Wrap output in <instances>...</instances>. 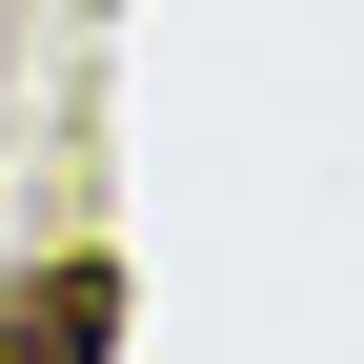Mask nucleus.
<instances>
[{"instance_id":"nucleus-1","label":"nucleus","mask_w":364,"mask_h":364,"mask_svg":"<svg viewBox=\"0 0 364 364\" xmlns=\"http://www.w3.org/2000/svg\"><path fill=\"white\" fill-rule=\"evenodd\" d=\"M102 344H122V284H102V263H61V284L0 304V364H102Z\"/></svg>"}]
</instances>
